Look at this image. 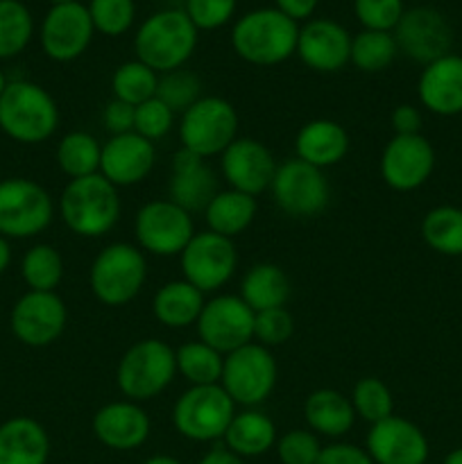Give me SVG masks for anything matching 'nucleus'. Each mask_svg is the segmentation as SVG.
<instances>
[{
	"label": "nucleus",
	"instance_id": "72a5a7b5",
	"mask_svg": "<svg viewBox=\"0 0 462 464\" xmlns=\"http://www.w3.org/2000/svg\"><path fill=\"white\" fill-rule=\"evenodd\" d=\"M421 240L442 256H462V208L442 204L430 208L419 225Z\"/></svg>",
	"mask_w": 462,
	"mask_h": 464
},
{
	"label": "nucleus",
	"instance_id": "7ed1b4c3",
	"mask_svg": "<svg viewBox=\"0 0 462 464\" xmlns=\"http://www.w3.org/2000/svg\"><path fill=\"white\" fill-rule=\"evenodd\" d=\"M197 34L184 9H163L140 23L134 36L136 59L159 75L184 68L197 48Z\"/></svg>",
	"mask_w": 462,
	"mask_h": 464
},
{
	"label": "nucleus",
	"instance_id": "e433bc0d",
	"mask_svg": "<svg viewBox=\"0 0 462 464\" xmlns=\"http://www.w3.org/2000/svg\"><path fill=\"white\" fill-rule=\"evenodd\" d=\"M399 48L392 32L362 30L351 36V54L349 62L362 72H380L392 66Z\"/></svg>",
	"mask_w": 462,
	"mask_h": 464
},
{
	"label": "nucleus",
	"instance_id": "2f4dec72",
	"mask_svg": "<svg viewBox=\"0 0 462 464\" xmlns=\"http://www.w3.org/2000/svg\"><path fill=\"white\" fill-rule=\"evenodd\" d=\"M290 297V279L284 267L274 263H256L240 281V299L254 313L285 306Z\"/></svg>",
	"mask_w": 462,
	"mask_h": 464
},
{
	"label": "nucleus",
	"instance_id": "aec40b11",
	"mask_svg": "<svg viewBox=\"0 0 462 464\" xmlns=\"http://www.w3.org/2000/svg\"><path fill=\"white\" fill-rule=\"evenodd\" d=\"M365 451L374 464H426L430 444L415 421L392 415L370 426Z\"/></svg>",
	"mask_w": 462,
	"mask_h": 464
},
{
	"label": "nucleus",
	"instance_id": "09e8293b",
	"mask_svg": "<svg viewBox=\"0 0 462 464\" xmlns=\"http://www.w3.org/2000/svg\"><path fill=\"white\" fill-rule=\"evenodd\" d=\"M315 464H374L365 449L349 442H333L329 447H322L320 458Z\"/></svg>",
	"mask_w": 462,
	"mask_h": 464
},
{
	"label": "nucleus",
	"instance_id": "f257e3e1",
	"mask_svg": "<svg viewBox=\"0 0 462 464\" xmlns=\"http://www.w3.org/2000/svg\"><path fill=\"white\" fill-rule=\"evenodd\" d=\"M118 190L100 172L68 179L59 195V218L80 238H102L120 220L122 199Z\"/></svg>",
	"mask_w": 462,
	"mask_h": 464
},
{
	"label": "nucleus",
	"instance_id": "9b49d317",
	"mask_svg": "<svg viewBox=\"0 0 462 464\" xmlns=\"http://www.w3.org/2000/svg\"><path fill=\"white\" fill-rule=\"evenodd\" d=\"M195 234L193 216L170 199H152L136 211L134 238L143 254L159 258L179 256Z\"/></svg>",
	"mask_w": 462,
	"mask_h": 464
},
{
	"label": "nucleus",
	"instance_id": "79ce46f5",
	"mask_svg": "<svg viewBox=\"0 0 462 464\" xmlns=\"http://www.w3.org/2000/svg\"><path fill=\"white\" fill-rule=\"evenodd\" d=\"M89 14L95 32L104 36H120L134 25L136 5L134 0H91Z\"/></svg>",
	"mask_w": 462,
	"mask_h": 464
},
{
	"label": "nucleus",
	"instance_id": "c85d7f7f",
	"mask_svg": "<svg viewBox=\"0 0 462 464\" xmlns=\"http://www.w3.org/2000/svg\"><path fill=\"white\" fill-rule=\"evenodd\" d=\"M204 304H207L204 293H199L186 279H175L163 284L154 293L152 315L168 329H186L197 324Z\"/></svg>",
	"mask_w": 462,
	"mask_h": 464
},
{
	"label": "nucleus",
	"instance_id": "a211bd4d",
	"mask_svg": "<svg viewBox=\"0 0 462 464\" xmlns=\"http://www.w3.org/2000/svg\"><path fill=\"white\" fill-rule=\"evenodd\" d=\"M93 34L95 27L86 5L77 0L53 5L41 23V48L53 62H75L89 50Z\"/></svg>",
	"mask_w": 462,
	"mask_h": 464
},
{
	"label": "nucleus",
	"instance_id": "f3484780",
	"mask_svg": "<svg viewBox=\"0 0 462 464\" xmlns=\"http://www.w3.org/2000/svg\"><path fill=\"white\" fill-rule=\"evenodd\" d=\"M380 177L397 193H412L435 170V148L424 134L392 136L380 152Z\"/></svg>",
	"mask_w": 462,
	"mask_h": 464
},
{
	"label": "nucleus",
	"instance_id": "4c0bfd02",
	"mask_svg": "<svg viewBox=\"0 0 462 464\" xmlns=\"http://www.w3.org/2000/svg\"><path fill=\"white\" fill-rule=\"evenodd\" d=\"M159 86V72L145 66L143 62L134 59V62H125L113 71L111 75V93L113 98L120 102L139 107V104L148 102L157 95Z\"/></svg>",
	"mask_w": 462,
	"mask_h": 464
},
{
	"label": "nucleus",
	"instance_id": "4be33fe9",
	"mask_svg": "<svg viewBox=\"0 0 462 464\" xmlns=\"http://www.w3.org/2000/svg\"><path fill=\"white\" fill-rule=\"evenodd\" d=\"M95 440L111 451H134L148 442L152 433V421L140 403L122 401L104 403L98 408L91 421Z\"/></svg>",
	"mask_w": 462,
	"mask_h": 464
},
{
	"label": "nucleus",
	"instance_id": "6e6d98bb",
	"mask_svg": "<svg viewBox=\"0 0 462 464\" xmlns=\"http://www.w3.org/2000/svg\"><path fill=\"white\" fill-rule=\"evenodd\" d=\"M143 464H184V462H179L177 458H172V456H166V453H159V456L148 458Z\"/></svg>",
	"mask_w": 462,
	"mask_h": 464
},
{
	"label": "nucleus",
	"instance_id": "dca6fc26",
	"mask_svg": "<svg viewBox=\"0 0 462 464\" xmlns=\"http://www.w3.org/2000/svg\"><path fill=\"white\" fill-rule=\"evenodd\" d=\"M392 34L399 53L421 66L448 54L453 45L451 23L442 12L428 5L406 9Z\"/></svg>",
	"mask_w": 462,
	"mask_h": 464
},
{
	"label": "nucleus",
	"instance_id": "f704fd0d",
	"mask_svg": "<svg viewBox=\"0 0 462 464\" xmlns=\"http://www.w3.org/2000/svg\"><path fill=\"white\" fill-rule=\"evenodd\" d=\"M177 356V374L188 381L190 385H217L222 379V367H225V353L208 347L202 340L184 343L175 349Z\"/></svg>",
	"mask_w": 462,
	"mask_h": 464
},
{
	"label": "nucleus",
	"instance_id": "0eeeda50",
	"mask_svg": "<svg viewBox=\"0 0 462 464\" xmlns=\"http://www.w3.org/2000/svg\"><path fill=\"white\" fill-rule=\"evenodd\" d=\"M238 113L236 107L217 95H202L179 116L181 148L199 159L220 157L238 139Z\"/></svg>",
	"mask_w": 462,
	"mask_h": 464
},
{
	"label": "nucleus",
	"instance_id": "b1692460",
	"mask_svg": "<svg viewBox=\"0 0 462 464\" xmlns=\"http://www.w3.org/2000/svg\"><path fill=\"white\" fill-rule=\"evenodd\" d=\"M217 190L220 188H217L216 172L204 159L184 148L175 152L170 163V181H168L170 202L195 216V213H204Z\"/></svg>",
	"mask_w": 462,
	"mask_h": 464
},
{
	"label": "nucleus",
	"instance_id": "f8f14e48",
	"mask_svg": "<svg viewBox=\"0 0 462 464\" xmlns=\"http://www.w3.org/2000/svg\"><path fill=\"white\" fill-rule=\"evenodd\" d=\"M270 193L276 208L285 216L315 218L329 207L331 186L324 170L294 157L279 163Z\"/></svg>",
	"mask_w": 462,
	"mask_h": 464
},
{
	"label": "nucleus",
	"instance_id": "6e6552de",
	"mask_svg": "<svg viewBox=\"0 0 462 464\" xmlns=\"http://www.w3.org/2000/svg\"><path fill=\"white\" fill-rule=\"evenodd\" d=\"M236 403L222 385H190L172 406V426L190 442H216L225 438Z\"/></svg>",
	"mask_w": 462,
	"mask_h": 464
},
{
	"label": "nucleus",
	"instance_id": "cd10ccee",
	"mask_svg": "<svg viewBox=\"0 0 462 464\" xmlns=\"http://www.w3.org/2000/svg\"><path fill=\"white\" fill-rule=\"evenodd\" d=\"M303 420L308 430L322 438H344L356 424V411L351 399L333 388H320L303 401Z\"/></svg>",
	"mask_w": 462,
	"mask_h": 464
},
{
	"label": "nucleus",
	"instance_id": "f03ea898",
	"mask_svg": "<svg viewBox=\"0 0 462 464\" xmlns=\"http://www.w3.org/2000/svg\"><path fill=\"white\" fill-rule=\"evenodd\" d=\"M299 25L276 7H261L238 18L231 30V45L252 66H276L297 53Z\"/></svg>",
	"mask_w": 462,
	"mask_h": 464
},
{
	"label": "nucleus",
	"instance_id": "a878e982",
	"mask_svg": "<svg viewBox=\"0 0 462 464\" xmlns=\"http://www.w3.org/2000/svg\"><path fill=\"white\" fill-rule=\"evenodd\" d=\"M349 152V134L338 121L331 118H315L299 127L294 136V154L302 161L326 170L338 166Z\"/></svg>",
	"mask_w": 462,
	"mask_h": 464
},
{
	"label": "nucleus",
	"instance_id": "6ab92c4d",
	"mask_svg": "<svg viewBox=\"0 0 462 464\" xmlns=\"http://www.w3.org/2000/svg\"><path fill=\"white\" fill-rule=\"evenodd\" d=\"M276 168L279 163L274 161V154L256 139H236L220 154L222 179L229 184V188L252 198L270 190Z\"/></svg>",
	"mask_w": 462,
	"mask_h": 464
},
{
	"label": "nucleus",
	"instance_id": "c756f323",
	"mask_svg": "<svg viewBox=\"0 0 462 464\" xmlns=\"http://www.w3.org/2000/svg\"><path fill=\"white\" fill-rule=\"evenodd\" d=\"M276 426L265 412L256 408H245L243 412H236L226 429L225 447L238 458H258L270 451L276 444Z\"/></svg>",
	"mask_w": 462,
	"mask_h": 464
},
{
	"label": "nucleus",
	"instance_id": "2eb2a0df",
	"mask_svg": "<svg viewBox=\"0 0 462 464\" xmlns=\"http://www.w3.org/2000/svg\"><path fill=\"white\" fill-rule=\"evenodd\" d=\"M254 315L256 313L240 299V295H216L207 299L195 326L202 343L226 356L254 343Z\"/></svg>",
	"mask_w": 462,
	"mask_h": 464
},
{
	"label": "nucleus",
	"instance_id": "4d7b16f0",
	"mask_svg": "<svg viewBox=\"0 0 462 464\" xmlns=\"http://www.w3.org/2000/svg\"><path fill=\"white\" fill-rule=\"evenodd\" d=\"M442 464H462V447L453 449V451L444 458Z\"/></svg>",
	"mask_w": 462,
	"mask_h": 464
},
{
	"label": "nucleus",
	"instance_id": "37998d69",
	"mask_svg": "<svg viewBox=\"0 0 462 464\" xmlns=\"http://www.w3.org/2000/svg\"><path fill=\"white\" fill-rule=\"evenodd\" d=\"M276 458L281 464H315L322 453L320 435L308 429H293L276 438Z\"/></svg>",
	"mask_w": 462,
	"mask_h": 464
},
{
	"label": "nucleus",
	"instance_id": "20e7f679",
	"mask_svg": "<svg viewBox=\"0 0 462 464\" xmlns=\"http://www.w3.org/2000/svg\"><path fill=\"white\" fill-rule=\"evenodd\" d=\"M59 127V107L36 82H7L0 95V130L23 145L45 143Z\"/></svg>",
	"mask_w": 462,
	"mask_h": 464
},
{
	"label": "nucleus",
	"instance_id": "de8ad7c7",
	"mask_svg": "<svg viewBox=\"0 0 462 464\" xmlns=\"http://www.w3.org/2000/svg\"><path fill=\"white\" fill-rule=\"evenodd\" d=\"M186 16L199 30H220L231 21L236 0H186Z\"/></svg>",
	"mask_w": 462,
	"mask_h": 464
},
{
	"label": "nucleus",
	"instance_id": "bb28decb",
	"mask_svg": "<svg viewBox=\"0 0 462 464\" xmlns=\"http://www.w3.org/2000/svg\"><path fill=\"white\" fill-rule=\"evenodd\" d=\"M50 435L32 417H12L0 424V464H48Z\"/></svg>",
	"mask_w": 462,
	"mask_h": 464
},
{
	"label": "nucleus",
	"instance_id": "5fc2aeb1",
	"mask_svg": "<svg viewBox=\"0 0 462 464\" xmlns=\"http://www.w3.org/2000/svg\"><path fill=\"white\" fill-rule=\"evenodd\" d=\"M9 263H12V247H9V240L0 236V275L7 270Z\"/></svg>",
	"mask_w": 462,
	"mask_h": 464
},
{
	"label": "nucleus",
	"instance_id": "864d4df0",
	"mask_svg": "<svg viewBox=\"0 0 462 464\" xmlns=\"http://www.w3.org/2000/svg\"><path fill=\"white\" fill-rule=\"evenodd\" d=\"M197 464H245V460L236 456V453H231L226 447H216L208 453H204L202 460Z\"/></svg>",
	"mask_w": 462,
	"mask_h": 464
},
{
	"label": "nucleus",
	"instance_id": "a18cd8bd",
	"mask_svg": "<svg viewBox=\"0 0 462 464\" xmlns=\"http://www.w3.org/2000/svg\"><path fill=\"white\" fill-rule=\"evenodd\" d=\"M403 12V0H353V14L362 30L394 32Z\"/></svg>",
	"mask_w": 462,
	"mask_h": 464
},
{
	"label": "nucleus",
	"instance_id": "bf43d9fd",
	"mask_svg": "<svg viewBox=\"0 0 462 464\" xmlns=\"http://www.w3.org/2000/svg\"><path fill=\"white\" fill-rule=\"evenodd\" d=\"M53 5H63V3H72V0H50Z\"/></svg>",
	"mask_w": 462,
	"mask_h": 464
},
{
	"label": "nucleus",
	"instance_id": "412c9836",
	"mask_svg": "<svg viewBox=\"0 0 462 464\" xmlns=\"http://www.w3.org/2000/svg\"><path fill=\"white\" fill-rule=\"evenodd\" d=\"M157 163V148L152 140L143 139L136 131L109 136L102 143L100 175L111 181L116 188H130L149 177Z\"/></svg>",
	"mask_w": 462,
	"mask_h": 464
},
{
	"label": "nucleus",
	"instance_id": "4468645a",
	"mask_svg": "<svg viewBox=\"0 0 462 464\" xmlns=\"http://www.w3.org/2000/svg\"><path fill=\"white\" fill-rule=\"evenodd\" d=\"M68 324V308L57 293L27 290L14 304L9 326L18 343L32 349H43L57 343Z\"/></svg>",
	"mask_w": 462,
	"mask_h": 464
},
{
	"label": "nucleus",
	"instance_id": "13d9d810",
	"mask_svg": "<svg viewBox=\"0 0 462 464\" xmlns=\"http://www.w3.org/2000/svg\"><path fill=\"white\" fill-rule=\"evenodd\" d=\"M5 86H7V80H5V75H3V71H0V95H3V91H5Z\"/></svg>",
	"mask_w": 462,
	"mask_h": 464
},
{
	"label": "nucleus",
	"instance_id": "ddd939ff",
	"mask_svg": "<svg viewBox=\"0 0 462 464\" xmlns=\"http://www.w3.org/2000/svg\"><path fill=\"white\" fill-rule=\"evenodd\" d=\"M181 275L199 293H217L225 288L238 267V249L234 240L213 231H197L179 254Z\"/></svg>",
	"mask_w": 462,
	"mask_h": 464
},
{
	"label": "nucleus",
	"instance_id": "c9c22d12",
	"mask_svg": "<svg viewBox=\"0 0 462 464\" xmlns=\"http://www.w3.org/2000/svg\"><path fill=\"white\" fill-rule=\"evenodd\" d=\"M21 276L36 293H54L63 279V258L57 247L39 243L25 252L21 261Z\"/></svg>",
	"mask_w": 462,
	"mask_h": 464
},
{
	"label": "nucleus",
	"instance_id": "58836bf2",
	"mask_svg": "<svg viewBox=\"0 0 462 464\" xmlns=\"http://www.w3.org/2000/svg\"><path fill=\"white\" fill-rule=\"evenodd\" d=\"M34 34L30 9L18 0H0V59L21 54Z\"/></svg>",
	"mask_w": 462,
	"mask_h": 464
},
{
	"label": "nucleus",
	"instance_id": "9d476101",
	"mask_svg": "<svg viewBox=\"0 0 462 464\" xmlns=\"http://www.w3.org/2000/svg\"><path fill=\"white\" fill-rule=\"evenodd\" d=\"M276 379H279V367L272 349L249 343L226 353L220 385L234 399L236 406L256 408L274 392Z\"/></svg>",
	"mask_w": 462,
	"mask_h": 464
},
{
	"label": "nucleus",
	"instance_id": "603ef678",
	"mask_svg": "<svg viewBox=\"0 0 462 464\" xmlns=\"http://www.w3.org/2000/svg\"><path fill=\"white\" fill-rule=\"evenodd\" d=\"M274 3L279 12H284L285 16L299 23L313 16V12L317 9L320 0H274Z\"/></svg>",
	"mask_w": 462,
	"mask_h": 464
},
{
	"label": "nucleus",
	"instance_id": "393cba45",
	"mask_svg": "<svg viewBox=\"0 0 462 464\" xmlns=\"http://www.w3.org/2000/svg\"><path fill=\"white\" fill-rule=\"evenodd\" d=\"M417 98L426 111L442 118L462 113V54H444L426 63L417 80Z\"/></svg>",
	"mask_w": 462,
	"mask_h": 464
},
{
	"label": "nucleus",
	"instance_id": "8fccbe9b",
	"mask_svg": "<svg viewBox=\"0 0 462 464\" xmlns=\"http://www.w3.org/2000/svg\"><path fill=\"white\" fill-rule=\"evenodd\" d=\"M134 113H136V107L113 98L109 100L107 107H104L102 122L111 136L127 134V131H134Z\"/></svg>",
	"mask_w": 462,
	"mask_h": 464
},
{
	"label": "nucleus",
	"instance_id": "3c124183",
	"mask_svg": "<svg viewBox=\"0 0 462 464\" xmlns=\"http://www.w3.org/2000/svg\"><path fill=\"white\" fill-rule=\"evenodd\" d=\"M390 122H392L394 136H410V134H421L424 118H421L419 107L406 102L392 109V113H390Z\"/></svg>",
	"mask_w": 462,
	"mask_h": 464
},
{
	"label": "nucleus",
	"instance_id": "473e14b6",
	"mask_svg": "<svg viewBox=\"0 0 462 464\" xmlns=\"http://www.w3.org/2000/svg\"><path fill=\"white\" fill-rule=\"evenodd\" d=\"M57 166L68 179L98 175L100 159H102V143L89 131H68L57 143Z\"/></svg>",
	"mask_w": 462,
	"mask_h": 464
},
{
	"label": "nucleus",
	"instance_id": "423d86ee",
	"mask_svg": "<svg viewBox=\"0 0 462 464\" xmlns=\"http://www.w3.org/2000/svg\"><path fill=\"white\" fill-rule=\"evenodd\" d=\"M148 281L145 254L131 243H111L100 249L89 270L93 297L109 308L134 302Z\"/></svg>",
	"mask_w": 462,
	"mask_h": 464
},
{
	"label": "nucleus",
	"instance_id": "5701e85b",
	"mask_svg": "<svg viewBox=\"0 0 462 464\" xmlns=\"http://www.w3.org/2000/svg\"><path fill=\"white\" fill-rule=\"evenodd\" d=\"M297 54L315 72H338L349 63L351 34L331 18H315L299 27Z\"/></svg>",
	"mask_w": 462,
	"mask_h": 464
},
{
	"label": "nucleus",
	"instance_id": "49530a36",
	"mask_svg": "<svg viewBox=\"0 0 462 464\" xmlns=\"http://www.w3.org/2000/svg\"><path fill=\"white\" fill-rule=\"evenodd\" d=\"M294 334V320L288 313V308H270L254 315V340L258 344L272 349L279 344L288 343Z\"/></svg>",
	"mask_w": 462,
	"mask_h": 464
},
{
	"label": "nucleus",
	"instance_id": "1a4fd4ad",
	"mask_svg": "<svg viewBox=\"0 0 462 464\" xmlns=\"http://www.w3.org/2000/svg\"><path fill=\"white\" fill-rule=\"evenodd\" d=\"M54 220V202L48 190L27 177L0 181V236L34 238Z\"/></svg>",
	"mask_w": 462,
	"mask_h": 464
},
{
	"label": "nucleus",
	"instance_id": "c03bdc74",
	"mask_svg": "<svg viewBox=\"0 0 462 464\" xmlns=\"http://www.w3.org/2000/svg\"><path fill=\"white\" fill-rule=\"evenodd\" d=\"M175 121L177 113L172 111V109H168L166 104L154 95L152 100H148V102L136 107L134 131L139 136H143V139L157 143V140L166 139V136L170 134L172 127H175Z\"/></svg>",
	"mask_w": 462,
	"mask_h": 464
},
{
	"label": "nucleus",
	"instance_id": "ea45409f",
	"mask_svg": "<svg viewBox=\"0 0 462 464\" xmlns=\"http://www.w3.org/2000/svg\"><path fill=\"white\" fill-rule=\"evenodd\" d=\"M349 399H351L356 417L365 420L370 426L394 415L392 390L376 376H365V379L358 381Z\"/></svg>",
	"mask_w": 462,
	"mask_h": 464
},
{
	"label": "nucleus",
	"instance_id": "a19ab883",
	"mask_svg": "<svg viewBox=\"0 0 462 464\" xmlns=\"http://www.w3.org/2000/svg\"><path fill=\"white\" fill-rule=\"evenodd\" d=\"M157 98L172 109L175 113H184L186 109L193 107L199 98H202V80L195 72L186 71V68H177V71L161 72L159 75Z\"/></svg>",
	"mask_w": 462,
	"mask_h": 464
},
{
	"label": "nucleus",
	"instance_id": "7c9ffc66",
	"mask_svg": "<svg viewBox=\"0 0 462 464\" xmlns=\"http://www.w3.org/2000/svg\"><path fill=\"white\" fill-rule=\"evenodd\" d=\"M256 213V198L240 193V190L226 188L217 190L216 198L208 202V207L204 208V220H207L208 231L234 240L236 236H240L252 227Z\"/></svg>",
	"mask_w": 462,
	"mask_h": 464
},
{
	"label": "nucleus",
	"instance_id": "39448f33",
	"mask_svg": "<svg viewBox=\"0 0 462 464\" xmlns=\"http://www.w3.org/2000/svg\"><path fill=\"white\" fill-rule=\"evenodd\" d=\"M177 376L175 349L157 338H145L131 344L116 367V385L122 397L143 403L159 397Z\"/></svg>",
	"mask_w": 462,
	"mask_h": 464
}]
</instances>
